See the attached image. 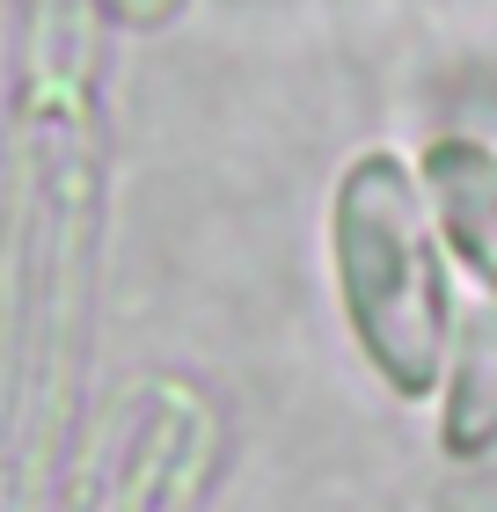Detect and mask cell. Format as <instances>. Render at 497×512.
Masks as SVG:
<instances>
[{"label":"cell","instance_id":"cell-1","mask_svg":"<svg viewBox=\"0 0 497 512\" xmlns=\"http://www.w3.org/2000/svg\"><path fill=\"white\" fill-rule=\"evenodd\" d=\"M337 278L381 374L402 388H424L446 337V293H439V264L417 205L402 191L395 161L381 154L359 161L337 198Z\"/></svg>","mask_w":497,"mask_h":512},{"label":"cell","instance_id":"cell-3","mask_svg":"<svg viewBox=\"0 0 497 512\" xmlns=\"http://www.w3.org/2000/svg\"><path fill=\"white\" fill-rule=\"evenodd\" d=\"M439 198H446L461 249L497 278V169L476 154H439Z\"/></svg>","mask_w":497,"mask_h":512},{"label":"cell","instance_id":"cell-2","mask_svg":"<svg viewBox=\"0 0 497 512\" xmlns=\"http://www.w3.org/2000/svg\"><path fill=\"white\" fill-rule=\"evenodd\" d=\"M454 359V447H483L497 432V308H468Z\"/></svg>","mask_w":497,"mask_h":512}]
</instances>
